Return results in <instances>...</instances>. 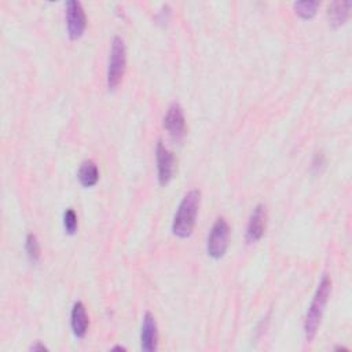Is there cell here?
<instances>
[{
	"label": "cell",
	"instance_id": "1",
	"mask_svg": "<svg viewBox=\"0 0 352 352\" xmlns=\"http://www.w3.org/2000/svg\"><path fill=\"white\" fill-rule=\"evenodd\" d=\"M330 293H331V279L324 274L316 287V292L314 294V298L311 301V305L304 319V334L308 342L312 341L318 333Z\"/></svg>",
	"mask_w": 352,
	"mask_h": 352
},
{
	"label": "cell",
	"instance_id": "2",
	"mask_svg": "<svg viewBox=\"0 0 352 352\" xmlns=\"http://www.w3.org/2000/svg\"><path fill=\"white\" fill-rule=\"evenodd\" d=\"M199 202H201L199 190H191L183 197L177 208V212L173 217V223H172L173 235L179 238H188L192 234V230L195 227V219L199 209Z\"/></svg>",
	"mask_w": 352,
	"mask_h": 352
},
{
	"label": "cell",
	"instance_id": "3",
	"mask_svg": "<svg viewBox=\"0 0 352 352\" xmlns=\"http://www.w3.org/2000/svg\"><path fill=\"white\" fill-rule=\"evenodd\" d=\"M126 69V48L124 40L120 36H116L111 41V50L107 63V87L110 91H114L125 73Z\"/></svg>",
	"mask_w": 352,
	"mask_h": 352
},
{
	"label": "cell",
	"instance_id": "4",
	"mask_svg": "<svg viewBox=\"0 0 352 352\" xmlns=\"http://www.w3.org/2000/svg\"><path fill=\"white\" fill-rule=\"evenodd\" d=\"M228 238H230V226L224 217H219L208 236L206 250L208 254L213 258H220L224 256L228 248Z\"/></svg>",
	"mask_w": 352,
	"mask_h": 352
},
{
	"label": "cell",
	"instance_id": "5",
	"mask_svg": "<svg viewBox=\"0 0 352 352\" xmlns=\"http://www.w3.org/2000/svg\"><path fill=\"white\" fill-rule=\"evenodd\" d=\"M66 23L70 40H77L82 36L87 26V16L80 1L69 0L66 3Z\"/></svg>",
	"mask_w": 352,
	"mask_h": 352
},
{
	"label": "cell",
	"instance_id": "6",
	"mask_svg": "<svg viewBox=\"0 0 352 352\" xmlns=\"http://www.w3.org/2000/svg\"><path fill=\"white\" fill-rule=\"evenodd\" d=\"M164 128L172 139L182 140L186 135V118L179 103H172L164 117Z\"/></svg>",
	"mask_w": 352,
	"mask_h": 352
},
{
	"label": "cell",
	"instance_id": "7",
	"mask_svg": "<svg viewBox=\"0 0 352 352\" xmlns=\"http://www.w3.org/2000/svg\"><path fill=\"white\" fill-rule=\"evenodd\" d=\"M155 157L158 168V183L161 186H166L172 180L175 173V155L162 144L161 140H158Z\"/></svg>",
	"mask_w": 352,
	"mask_h": 352
},
{
	"label": "cell",
	"instance_id": "8",
	"mask_svg": "<svg viewBox=\"0 0 352 352\" xmlns=\"http://www.w3.org/2000/svg\"><path fill=\"white\" fill-rule=\"evenodd\" d=\"M267 228V209L263 204H258L248 221V227H246V242L248 243H253L257 242L258 239H261V236L264 235Z\"/></svg>",
	"mask_w": 352,
	"mask_h": 352
},
{
	"label": "cell",
	"instance_id": "9",
	"mask_svg": "<svg viewBox=\"0 0 352 352\" xmlns=\"http://www.w3.org/2000/svg\"><path fill=\"white\" fill-rule=\"evenodd\" d=\"M140 348L144 352H154L158 348V329L151 312H146L140 330Z\"/></svg>",
	"mask_w": 352,
	"mask_h": 352
},
{
	"label": "cell",
	"instance_id": "10",
	"mask_svg": "<svg viewBox=\"0 0 352 352\" xmlns=\"http://www.w3.org/2000/svg\"><path fill=\"white\" fill-rule=\"evenodd\" d=\"M70 324H72V330H73L76 337L82 338L87 334L88 326H89V320H88L85 305L81 301L74 302V305L72 308Z\"/></svg>",
	"mask_w": 352,
	"mask_h": 352
},
{
	"label": "cell",
	"instance_id": "11",
	"mask_svg": "<svg viewBox=\"0 0 352 352\" xmlns=\"http://www.w3.org/2000/svg\"><path fill=\"white\" fill-rule=\"evenodd\" d=\"M351 7H352L351 1H333L329 6V11H327L330 25L333 28L342 26L349 16Z\"/></svg>",
	"mask_w": 352,
	"mask_h": 352
},
{
	"label": "cell",
	"instance_id": "12",
	"mask_svg": "<svg viewBox=\"0 0 352 352\" xmlns=\"http://www.w3.org/2000/svg\"><path fill=\"white\" fill-rule=\"evenodd\" d=\"M77 177H78V182L81 183L82 187H92V186H95L98 183V180H99V169H98L96 164L94 161H91V160L84 161L80 165Z\"/></svg>",
	"mask_w": 352,
	"mask_h": 352
},
{
	"label": "cell",
	"instance_id": "13",
	"mask_svg": "<svg viewBox=\"0 0 352 352\" xmlns=\"http://www.w3.org/2000/svg\"><path fill=\"white\" fill-rule=\"evenodd\" d=\"M25 249H26V254H28L29 260L33 264H36L40 260L41 249H40L38 239H37V236L34 234H28L26 242H25Z\"/></svg>",
	"mask_w": 352,
	"mask_h": 352
},
{
	"label": "cell",
	"instance_id": "14",
	"mask_svg": "<svg viewBox=\"0 0 352 352\" xmlns=\"http://www.w3.org/2000/svg\"><path fill=\"white\" fill-rule=\"evenodd\" d=\"M294 11L304 19H309L316 14L319 1H296L293 4Z\"/></svg>",
	"mask_w": 352,
	"mask_h": 352
},
{
	"label": "cell",
	"instance_id": "15",
	"mask_svg": "<svg viewBox=\"0 0 352 352\" xmlns=\"http://www.w3.org/2000/svg\"><path fill=\"white\" fill-rule=\"evenodd\" d=\"M63 227L69 235H74L77 231V214L72 208L66 209L63 213Z\"/></svg>",
	"mask_w": 352,
	"mask_h": 352
},
{
	"label": "cell",
	"instance_id": "16",
	"mask_svg": "<svg viewBox=\"0 0 352 352\" xmlns=\"http://www.w3.org/2000/svg\"><path fill=\"white\" fill-rule=\"evenodd\" d=\"M29 351H32V352H38V351L44 352V351H48V348H47L44 344H41L40 341H36V342L29 348Z\"/></svg>",
	"mask_w": 352,
	"mask_h": 352
},
{
	"label": "cell",
	"instance_id": "17",
	"mask_svg": "<svg viewBox=\"0 0 352 352\" xmlns=\"http://www.w3.org/2000/svg\"><path fill=\"white\" fill-rule=\"evenodd\" d=\"M113 351H125V348H124V346H121V345H117V346H114V348H113Z\"/></svg>",
	"mask_w": 352,
	"mask_h": 352
}]
</instances>
